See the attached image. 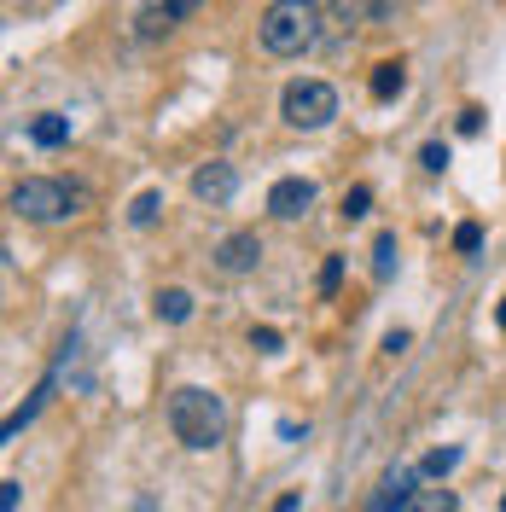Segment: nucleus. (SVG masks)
Segmentation results:
<instances>
[{
  "label": "nucleus",
  "instance_id": "10",
  "mask_svg": "<svg viewBox=\"0 0 506 512\" xmlns=\"http://www.w3.org/2000/svg\"><path fill=\"white\" fill-rule=\"evenodd\" d=\"M367 88H373V99H396L402 88H408V64H402V59H384V64H373Z\"/></svg>",
  "mask_w": 506,
  "mask_h": 512
},
{
  "label": "nucleus",
  "instance_id": "1",
  "mask_svg": "<svg viewBox=\"0 0 506 512\" xmlns=\"http://www.w3.org/2000/svg\"><path fill=\"white\" fill-rule=\"evenodd\" d=\"M320 0H268V12H262V47L274 53V59H303L309 47L320 41Z\"/></svg>",
  "mask_w": 506,
  "mask_h": 512
},
{
  "label": "nucleus",
  "instance_id": "24",
  "mask_svg": "<svg viewBox=\"0 0 506 512\" xmlns=\"http://www.w3.org/2000/svg\"><path fill=\"white\" fill-rule=\"evenodd\" d=\"M477 128H483V111H477V105H466V111H460V134H477Z\"/></svg>",
  "mask_w": 506,
  "mask_h": 512
},
{
  "label": "nucleus",
  "instance_id": "16",
  "mask_svg": "<svg viewBox=\"0 0 506 512\" xmlns=\"http://www.w3.org/2000/svg\"><path fill=\"white\" fill-rule=\"evenodd\" d=\"M460 501H454V489H419L408 501V512H454Z\"/></svg>",
  "mask_w": 506,
  "mask_h": 512
},
{
  "label": "nucleus",
  "instance_id": "17",
  "mask_svg": "<svg viewBox=\"0 0 506 512\" xmlns=\"http://www.w3.org/2000/svg\"><path fill=\"white\" fill-rule=\"evenodd\" d=\"M396 274V233H379L373 245V280H390Z\"/></svg>",
  "mask_w": 506,
  "mask_h": 512
},
{
  "label": "nucleus",
  "instance_id": "5",
  "mask_svg": "<svg viewBox=\"0 0 506 512\" xmlns=\"http://www.w3.org/2000/svg\"><path fill=\"white\" fill-rule=\"evenodd\" d=\"M268 210L280 216V222H297V216H309L315 210V181L309 175H285L268 187Z\"/></svg>",
  "mask_w": 506,
  "mask_h": 512
},
{
  "label": "nucleus",
  "instance_id": "19",
  "mask_svg": "<svg viewBox=\"0 0 506 512\" xmlns=\"http://www.w3.org/2000/svg\"><path fill=\"white\" fill-rule=\"evenodd\" d=\"M373 210V187H349L344 192V222H361Z\"/></svg>",
  "mask_w": 506,
  "mask_h": 512
},
{
  "label": "nucleus",
  "instance_id": "15",
  "mask_svg": "<svg viewBox=\"0 0 506 512\" xmlns=\"http://www.w3.org/2000/svg\"><path fill=\"white\" fill-rule=\"evenodd\" d=\"M158 216H163V192L158 187H146L134 204H128V222H134V227H152Z\"/></svg>",
  "mask_w": 506,
  "mask_h": 512
},
{
  "label": "nucleus",
  "instance_id": "22",
  "mask_svg": "<svg viewBox=\"0 0 506 512\" xmlns=\"http://www.w3.org/2000/svg\"><path fill=\"white\" fill-rule=\"evenodd\" d=\"M419 163H425L431 175H443V169H448V146H443V140H431V146L419 152Z\"/></svg>",
  "mask_w": 506,
  "mask_h": 512
},
{
  "label": "nucleus",
  "instance_id": "14",
  "mask_svg": "<svg viewBox=\"0 0 506 512\" xmlns=\"http://www.w3.org/2000/svg\"><path fill=\"white\" fill-rule=\"evenodd\" d=\"M158 320H169V326H181V320H192V291H181V286L158 291Z\"/></svg>",
  "mask_w": 506,
  "mask_h": 512
},
{
  "label": "nucleus",
  "instance_id": "13",
  "mask_svg": "<svg viewBox=\"0 0 506 512\" xmlns=\"http://www.w3.org/2000/svg\"><path fill=\"white\" fill-rule=\"evenodd\" d=\"M53 384H59V373H53V379H41V384H35V396H30V402H24V408H18L12 419H6V437H18V431H24V425H30L35 414H41V402L53 396Z\"/></svg>",
  "mask_w": 506,
  "mask_h": 512
},
{
  "label": "nucleus",
  "instance_id": "23",
  "mask_svg": "<svg viewBox=\"0 0 506 512\" xmlns=\"http://www.w3.org/2000/svg\"><path fill=\"white\" fill-rule=\"evenodd\" d=\"M251 344H256L262 355H280V344H285V338L274 332V326H256V332H251Z\"/></svg>",
  "mask_w": 506,
  "mask_h": 512
},
{
  "label": "nucleus",
  "instance_id": "18",
  "mask_svg": "<svg viewBox=\"0 0 506 512\" xmlns=\"http://www.w3.org/2000/svg\"><path fill=\"white\" fill-rule=\"evenodd\" d=\"M454 466H460V448H431V454H425V466H419V472H431V478H448V472H454Z\"/></svg>",
  "mask_w": 506,
  "mask_h": 512
},
{
  "label": "nucleus",
  "instance_id": "20",
  "mask_svg": "<svg viewBox=\"0 0 506 512\" xmlns=\"http://www.w3.org/2000/svg\"><path fill=\"white\" fill-rule=\"evenodd\" d=\"M477 245H483V227H477V222H460V227H454V251L472 256Z\"/></svg>",
  "mask_w": 506,
  "mask_h": 512
},
{
  "label": "nucleus",
  "instance_id": "11",
  "mask_svg": "<svg viewBox=\"0 0 506 512\" xmlns=\"http://www.w3.org/2000/svg\"><path fill=\"white\" fill-rule=\"evenodd\" d=\"M30 140H35V146H47V152H53V146H64V140H70V117H59V111H41V117H30Z\"/></svg>",
  "mask_w": 506,
  "mask_h": 512
},
{
  "label": "nucleus",
  "instance_id": "2",
  "mask_svg": "<svg viewBox=\"0 0 506 512\" xmlns=\"http://www.w3.org/2000/svg\"><path fill=\"white\" fill-rule=\"evenodd\" d=\"M169 431H175V443H187V448H216L227 431L222 396L204 390V384H181L169 396Z\"/></svg>",
  "mask_w": 506,
  "mask_h": 512
},
{
  "label": "nucleus",
  "instance_id": "3",
  "mask_svg": "<svg viewBox=\"0 0 506 512\" xmlns=\"http://www.w3.org/2000/svg\"><path fill=\"white\" fill-rule=\"evenodd\" d=\"M82 204H88V192L76 187V181H53V175H30V181L12 187V210H18L24 222H64V216H76Z\"/></svg>",
  "mask_w": 506,
  "mask_h": 512
},
{
  "label": "nucleus",
  "instance_id": "12",
  "mask_svg": "<svg viewBox=\"0 0 506 512\" xmlns=\"http://www.w3.org/2000/svg\"><path fill=\"white\" fill-rule=\"evenodd\" d=\"M344 24H367V18H390V0H326Z\"/></svg>",
  "mask_w": 506,
  "mask_h": 512
},
{
  "label": "nucleus",
  "instance_id": "8",
  "mask_svg": "<svg viewBox=\"0 0 506 512\" xmlns=\"http://www.w3.org/2000/svg\"><path fill=\"white\" fill-rule=\"evenodd\" d=\"M233 192H239L233 163H204V169L192 175V198H198V204H227Z\"/></svg>",
  "mask_w": 506,
  "mask_h": 512
},
{
  "label": "nucleus",
  "instance_id": "6",
  "mask_svg": "<svg viewBox=\"0 0 506 512\" xmlns=\"http://www.w3.org/2000/svg\"><path fill=\"white\" fill-rule=\"evenodd\" d=\"M198 6H204V0H146V6H140V35H146V41L175 35L192 12H198Z\"/></svg>",
  "mask_w": 506,
  "mask_h": 512
},
{
  "label": "nucleus",
  "instance_id": "9",
  "mask_svg": "<svg viewBox=\"0 0 506 512\" xmlns=\"http://www.w3.org/2000/svg\"><path fill=\"white\" fill-rule=\"evenodd\" d=\"M413 495H419V489H413V472H408V466H396V472L384 478V489H379V501H373V512H408Z\"/></svg>",
  "mask_w": 506,
  "mask_h": 512
},
{
  "label": "nucleus",
  "instance_id": "27",
  "mask_svg": "<svg viewBox=\"0 0 506 512\" xmlns=\"http://www.w3.org/2000/svg\"><path fill=\"white\" fill-rule=\"evenodd\" d=\"M501 326H506V303H501Z\"/></svg>",
  "mask_w": 506,
  "mask_h": 512
},
{
  "label": "nucleus",
  "instance_id": "26",
  "mask_svg": "<svg viewBox=\"0 0 506 512\" xmlns=\"http://www.w3.org/2000/svg\"><path fill=\"white\" fill-rule=\"evenodd\" d=\"M274 512H297V495H280V501H274Z\"/></svg>",
  "mask_w": 506,
  "mask_h": 512
},
{
  "label": "nucleus",
  "instance_id": "25",
  "mask_svg": "<svg viewBox=\"0 0 506 512\" xmlns=\"http://www.w3.org/2000/svg\"><path fill=\"white\" fill-rule=\"evenodd\" d=\"M0 512H18V483H12V478L0 483Z\"/></svg>",
  "mask_w": 506,
  "mask_h": 512
},
{
  "label": "nucleus",
  "instance_id": "21",
  "mask_svg": "<svg viewBox=\"0 0 506 512\" xmlns=\"http://www.w3.org/2000/svg\"><path fill=\"white\" fill-rule=\"evenodd\" d=\"M344 280V256H326V268H320V297H332Z\"/></svg>",
  "mask_w": 506,
  "mask_h": 512
},
{
  "label": "nucleus",
  "instance_id": "7",
  "mask_svg": "<svg viewBox=\"0 0 506 512\" xmlns=\"http://www.w3.org/2000/svg\"><path fill=\"white\" fill-rule=\"evenodd\" d=\"M256 262H262V239L256 233H227L222 245H216V268L222 274H251Z\"/></svg>",
  "mask_w": 506,
  "mask_h": 512
},
{
  "label": "nucleus",
  "instance_id": "28",
  "mask_svg": "<svg viewBox=\"0 0 506 512\" xmlns=\"http://www.w3.org/2000/svg\"><path fill=\"white\" fill-rule=\"evenodd\" d=\"M501 512H506V495H501Z\"/></svg>",
  "mask_w": 506,
  "mask_h": 512
},
{
  "label": "nucleus",
  "instance_id": "4",
  "mask_svg": "<svg viewBox=\"0 0 506 512\" xmlns=\"http://www.w3.org/2000/svg\"><path fill=\"white\" fill-rule=\"evenodd\" d=\"M280 117L291 128H303V134H315L338 117V88L332 82H315V76H303V82H291L280 94Z\"/></svg>",
  "mask_w": 506,
  "mask_h": 512
}]
</instances>
